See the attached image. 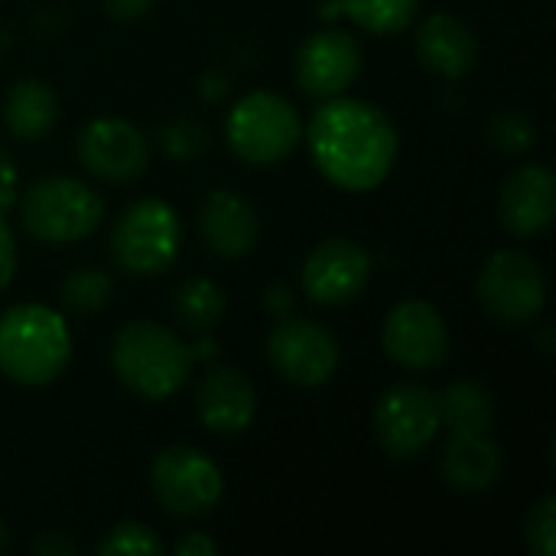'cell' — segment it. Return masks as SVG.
I'll use <instances>...</instances> for the list:
<instances>
[{
    "instance_id": "d4e9b609",
    "label": "cell",
    "mask_w": 556,
    "mask_h": 556,
    "mask_svg": "<svg viewBox=\"0 0 556 556\" xmlns=\"http://www.w3.org/2000/svg\"><path fill=\"white\" fill-rule=\"evenodd\" d=\"M485 134H489V143L498 153H508V156L528 153L538 143V127L521 111H502V114H495L489 121V130Z\"/></svg>"
},
{
    "instance_id": "2e32d148",
    "label": "cell",
    "mask_w": 556,
    "mask_h": 556,
    "mask_svg": "<svg viewBox=\"0 0 556 556\" xmlns=\"http://www.w3.org/2000/svg\"><path fill=\"white\" fill-rule=\"evenodd\" d=\"M195 414L205 430L218 437H238L257 414L254 384L231 365H212L195 388Z\"/></svg>"
},
{
    "instance_id": "7402d4cb",
    "label": "cell",
    "mask_w": 556,
    "mask_h": 556,
    "mask_svg": "<svg viewBox=\"0 0 556 556\" xmlns=\"http://www.w3.org/2000/svg\"><path fill=\"white\" fill-rule=\"evenodd\" d=\"M417 7L420 0H329L319 7V16L323 20L349 16L355 26L375 36H394L414 23Z\"/></svg>"
},
{
    "instance_id": "44dd1931",
    "label": "cell",
    "mask_w": 556,
    "mask_h": 556,
    "mask_svg": "<svg viewBox=\"0 0 556 556\" xmlns=\"http://www.w3.org/2000/svg\"><path fill=\"white\" fill-rule=\"evenodd\" d=\"M440 420L450 433H489L495 424L492 391L476 378L453 381L440 394Z\"/></svg>"
},
{
    "instance_id": "d590c367",
    "label": "cell",
    "mask_w": 556,
    "mask_h": 556,
    "mask_svg": "<svg viewBox=\"0 0 556 556\" xmlns=\"http://www.w3.org/2000/svg\"><path fill=\"white\" fill-rule=\"evenodd\" d=\"M7 547H10V531H7V525L0 521V554H3Z\"/></svg>"
},
{
    "instance_id": "3957f363",
    "label": "cell",
    "mask_w": 556,
    "mask_h": 556,
    "mask_svg": "<svg viewBox=\"0 0 556 556\" xmlns=\"http://www.w3.org/2000/svg\"><path fill=\"white\" fill-rule=\"evenodd\" d=\"M111 365L127 391L147 401H166L186 384L192 368V349L173 329L150 319H137L114 336Z\"/></svg>"
},
{
    "instance_id": "9c48e42d",
    "label": "cell",
    "mask_w": 556,
    "mask_h": 556,
    "mask_svg": "<svg viewBox=\"0 0 556 556\" xmlns=\"http://www.w3.org/2000/svg\"><path fill=\"white\" fill-rule=\"evenodd\" d=\"M440 427V394L424 384H397L375 404V440L391 459L420 456Z\"/></svg>"
},
{
    "instance_id": "30bf717a",
    "label": "cell",
    "mask_w": 556,
    "mask_h": 556,
    "mask_svg": "<svg viewBox=\"0 0 556 556\" xmlns=\"http://www.w3.org/2000/svg\"><path fill=\"white\" fill-rule=\"evenodd\" d=\"M339 342L329 329L313 319L283 316L267 336V362L270 368L300 388H319L339 371Z\"/></svg>"
},
{
    "instance_id": "8d00e7d4",
    "label": "cell",
    "mask_w": 556,
    "mask_h": 556,
    "mask_svg": "<svg viewBox=\"0 0 556 556\" xmlns=\"http://www.w3.org/2000/svg\"><path fill=\"white\" fill-rule=\"evenodd\" d=\"M7 46H10V33H7V29L0 26V49H7Z\"/></svg>"
},
{
    "instance_id": "9a60e30c",
    "label": "cell",
    "mask_w": 556,
    "mask_h": 556,
    "mask_svg": "<svg viewBox=\"0 0 556 556\" xmlns=\"http://www.w3.org/2000/svg\"><path fill=\"white\" fill-rule=\"evenodd\" d=\"M556 215V179L551 166H518L498 195V218L515 238H534L551 228Z\"/></svg>"
},
{
    "instance_id": "7c38bea8",
    "label": "cell",
    "mask_w": 556,
    "mask_h": 556,
    "mask_svg": "<svg viewBox=\"0 0 556 556\" xmlns=\"http://www.w3.org/2000/svg\"><path fill=\"white\" fill-rule=\"evenodd\" d=\"M81 166L108 182H134L147 173L150 143L147 137L121 117H94L78 130L75 140Z\"/></svg>"
},
{
    "instance_id": "1f68e13d",
    "label": "cell",
    "mask_w": 556,
    "mask_h": 556,
    "mask_svg": "<svg viewBox=\"0 0 556 556\" xmlns=\"http://www.w3.org/2000/svg\"><path fill=\"white\" fill-rule=\"evenodd\" d=\"M150 7H153V0H104V10L121 23L140 20Z\"/></svg>"
},
{
    "instance_id": "6da1fadb",
    "label": "cell",
    "mask_w": 556,
    "mask_h": 556,
    "mask_svg": "<svg viewBox=\"0 0 556 556\" xmlns=\"http://www.w3.org/2000/svg\"><path fill=\"white\" fill-rule=\"evenodd\" d=\"M316 169L345 192H368L388 179L397 160L391 117L358 98H326L306 134Z\"/></svg>"
},
{
    "instance_id": "603a6c76",
    "label": "cell",
    "mask_w": 556,
    "mask_h": 556,
    "mask_svg": "<svg viewBox=\"0 0 556 556\" xmlns=\"http://www.w3.org/2000/svg\"><path fill=\"white\" fill-rule=\"evenodd\" d=\"M176 316L192 332H208L225 316V293L208 277H192L176 290Z\"/></svg>"
},
{
    "instance_id": "8992f818",
    "label": "cell",
    "mask_w": 556,
    "mask_h": 556,
    "mask_svg": "<svg viewBox=\"0 0 556 556\" xmlns=\"http://www.w3.org/2000/svg\"><path fill=\"white\" fill-rule=\"evenodd\" d=\"M228 147L254 166H274L287 160L300 143V117L293 104L270 91L244 94L225 124Z\"/></svg>"
},
{
    "instance_id": "cb8c5ba5",
    "label": "cell",
    "mask_w": 556,
    "mask_h": 556,
    "mask_svg": "<svg viewBox=\"0 0 556 556\" xmlns=\"http://www.w3.org/2000/svg\"><path fill=\"white\" fill-rule=\"evenodd\" d=\"M111 293H114V280L108 270L101 267H78L72 270L62 287H59V296L62 303L72 309V313H81V316H91V313H101L108 303H111Z\"/></svg>"
},
{
    "instance_id": "484cf974",
    "label": "cell",
    "mask_w": 556,
    "mask_h": 556,
    "mask_svg": "<svg viewBox=\"0 0 556 556\" xmlns=\"http://www.w3.org/2000/svg\"><path fill=\"white\" fill-rule=\"evenodd\" d=\"M101 556H153L163 554V541L156 538V531H150L147 525L127 521L117 525L104 534V541L98 544Z\"/></svg>"
},
{
    "instance_id": "52a82bcc",
    "label": "cell",
    "mask_w": 556,
    "mask_h": 556,
    "mask_svg": "<svg viewBox=\"0 0 556 556\" xmlns=\"http://www.w3.org/2000/svg\"><path fill=\"white\" fill-rule=\"evenodd\" d=\"M482 309L502 326H528L547 303V280L541 264L525 251H498L476 283Z\"/></svg>"
},
{
    "instance_id": "5b68a950",
    "label": "cell",
    "mask_w": 556,
    "mask_h": 556,
    "mask_svg": "<svg viewBox=\"0 0 556 556\" xmlns=\"http://www.w3.org/2000/svg\"><path fill=\"white\" fill-rule=\"evenodd\" d=\"M182 241V225L173 205L140 199L121 212L111 231V257L130 277H160L173 267Z\"/></svg>"
},
{
    "instance_id": "4fadbf2b",
    "label": "cell",
    "mask_w": 556,
    "mask_h": 556,
    "mask_svg": "<svg viewBox=\"0 0 556 556\" xmlns=\"http://www.w3.org/2000/svg\"><path fill=\"white\" fill-rule=\"evenodd\" d=\"M371 280V254L349 238L316 244L303 264V293L316 306H345Z\"/></svg>"
},
{
    "instance_id": "ac0fdd59",
    "label": "cell",
    "mask_w": 556,
    "mask_h": 556,
    "mask_svg": "<svg viewBox=\"0 0 556 556\" xmlns=\"http://www.w3.org/2000/svg\"><path fill=\"white\" fill-rule=\"evenodd\" d=\"M417 55L430 72L443 78H463L479 65V39L463 20L433 13L417 33Z\"/></svg>"
},
{
    "instance_id": "d6a6232c",
    "label": "cell",
    "mask_w": 556,
    "mask_h": 556,
    "mask_svg": "<svg viewBox=\"0 0 556 556\" xmlns=\"http://www.w3.org/2000/svg\"><path fill=\"white\" fill-rule=\"evenodd\" d=\"M218 554V544L205 534H186L179 544H176V556H212Z\"/></svg>"
},
{
    "instance_id": "7a4b0ae2",
    "label": "cell",
    "mask_w": 556,
    "mask_h": 556,
    "mask_svg": "<svg viewBox=\"0 0 556 556\" xmlns=\"http://www.w3.org/2000/svg\"><path fill=\"white\" fill-rule=\"evenodd\" d=\"M72 358L65 319L39 303L13 306L0 316V371L26 388L55 381Z\"/></svg>"
},
{
    "instance_id": "ba28073f",
    "label": "cell",
    "mask_w": 556,
    "mask_h": 556,
    "mask_svg": "<svg viewBox=\"0 0 556 556\" xmlns=\"http://www.w3.org/2000/svg\"><path fill=\"white\" fill-rule=\"evenodd\" d=\"M150 485L163 511L173 518H202L225 492L222 469L195 446L160 450L150 466Z\"/></svg>"
},
{
    "instance_id": "f546056e",
    "label": "cell",
    "mask_w": 556,
    "mask_h": 556,
    "mask_svg": "<svg viewBox=\"0 0 556 556\" xmlns=\"http://www.w3.org/2000/svg\"><path fill=\"white\" fill-rule=\"evenodd\" d=\"M78 551L72 538H65L62 531H42L36 541H33V554L42 556H72Z\"/></svg>"
},
{
    "instance_id": "4316f807",
    "label": "cell",
    "mask_w": 556,
    "mask_h": 556,
    "mask_svg": "<svg viewBox=\"0 0 556 556\" xmlns=\"http://www.w3.org/2000/svg\"><path fill=\"white\" fill-rule=\"evenodd\" d=\"M160 143L173 160H195L208 150V130L199 121L179 117L160 130Z\"/></svg>"
},
{
    "instance_id": "277c9868",
    "label": "cell",
    "mask_w": 556,
    "mask_h": 556,
    "mask_svg": "<svg viewBox=\"0 0 556 556\" xmlns=\"http://www.w3.org/2000/svg\"><path fill=\"white\" fill-rule=\"evenodd\" d=\"M104 218L101 195L72 176H46L33 182L20 202V222L42 244H72L88 238Z\"/></svg>"
},
{
    "instance_id": "836d02e7",
    "label": "cell",
    "mask_w": 556,
    "mask_h": 556,
    "mask_svg": "<svg viewBox=\"0 0 556 556\" xmlns=\"http://www.w3.org/2000/svg\"><path fill=\"white\" fill-rule=\"evenodd\" d=\"M264 306H267L270 313H277L280 319H283V316H290V309H293V290H290V287H283V283L267 287V293H264Z\"/></svg>"
},
{
    "instance_id": "4dcf8cb0",
    "label": "cell",
    "mask_w": 556,
    "mask_h": 556,
    "mask_svg": "<svg viewBox=\"0 0 556 556\" xmlns=\"http://www.w3.org/2000/svg\"><path fill=\"white\" fill-rule=\"evenodd\" d=\"M16 199V166L7 147L0 143V212H7Z\"/></svg>"
},
{
    "instance_id": "d6986e66",
    "label": "cell",
    "mask_w": 556,
    "mask_h": 556,
    "mask_svg": "<svg viewBox=\"0 0 556 556\" xmlns=\"http://www.w3.org/2000/svg\"><path fill=\"white\" fill-rule=\"evenodd\" d=\"M502 450L489 433H450V443L440 456V476L459 492H485L502 476Z\"/></svg>"
},
{
    "instance_id": "e575fe53",
    "label": "cell",
    "mask_w": 556,
    "mask_h": 556,
    "mask_svg": "<svg viewBox=\"0 0 556 556\" xmlns=\"http://www.w3.org/2000/svg\"><path fill=\"white\" fill-rule=\"evenodd\" d=\"M225 88H228V78L218 75V72H212V75L202 78V94H205L208 101H218V98L225 94Z\"/></svg>"
},
{
    "instance_id": "ffe728a7",
    "label": "cell",
    "mask_w": 556,
    "mask_h": 556,
    "mask_svg": "<svg viewBox=\"0 0 556 556\" xmlns=\"http://www.w3.org/2000/svg\"><path fill=\"white\" fill-rule=\"evenodd\" d=\"M59 121V98L39 78H23L3 101V124L16 140H42Z\"/></svg>"
},
{
    "instance_id": "e0dca14e",
    "label": "cell",
    "mask_w": 556,
    "mask_h": 556,
    "mask_svg": "<svg viewBox=\"0 0 556 556\" xmlns=\"http://www.w3.org/2000/svg\"><path fill=\"white\" fill-rule=\"evenodd\" d=\"M199 231L212 254L238 261L254 251L261 225L248 199H241L238 192L218 189L205 199L199 212Z\"/></svg>"
},
{
    "instance_id": "f1b7e54d",
    "label": "cell",
    "mask_w": 556,
    "mask_h": 556,
    "mask_svg": "<svg viewBox=\"0 0 556 556\" xmlns=\"http://www.w3.org/2000/svg\"><path fill=\"white\" fill-rule=\"evenodd\" d=\"M16 274V244H13V231L0 212V290L13 280Z\"/></svg>"
},
{
    "instance_id": "5bb4252c",
    "label": "cell",
    "mask_w": 556,
    "mask_h": 556,
    "mask_svg": "<svg viewBox=\"0 0 556 556\" xmlns=\"http://www.w3.org/2000/svg\"><path fill=\"white\" fill-rule=\"evenodd\" d=\"M362 72V46L342 29H323L303 39L296 52V81L313 98L342 94Z\"/></svg>"
},
{
    "instance_id": "83f0119b",
    "label": "cell",
    "mask_w": 556,
    "mask_h": 556,
    "mask_svg": "<svg viewBox=\"0 0 556 556\" xmlns=\"http://www.w3.org/2000/svg\"><path fill=\"white\" fill-rule=\"evenodd\" d=\"M528 547L538 556L556 554V498H541L528 515Z\"/></svg>"
},
{
    "instance_id": "8fae6325",
    "label": "cell",
    "mask_w": 556,
    "mask_h": 556,
    "mask_svg": "<svg viewBox=\"0 0 556 556\" xmlns=\"http://www.w3.org/2000/svg\"><path fill=\"white\" fill-rule=\"evenodd\" d=\"M381 345L394 365L407 371H430L450 355V329L440 309L427 300H404L388 313Z\"/></svg>"
}]
</instances>
